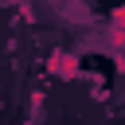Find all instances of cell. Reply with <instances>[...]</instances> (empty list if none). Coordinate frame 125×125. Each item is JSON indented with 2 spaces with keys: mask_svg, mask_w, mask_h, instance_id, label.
Wrapping results in <instances>:
<instances>
[{
  "mask_svg": "<svg viewBox=\"0 0 125 125\" xmlns=\"http://www.w3.org/2000/svg\"><path fill=\"white\" fill-rule=\"evenodd\" d=\"M113 31H117V35L125 31V8H117V12H113Z\"/></svg>",
  "mask_w": 125,
  "mask_h": 125,
  "instance_id": "2",
  "label": "cell"
},
{
  "mask_svg": "<svg viewBox=\"0 0 125 125\" xmlns=\"http://www.w3.org/2000/svg\"><path fill=\"white\" fill-rule=\"evenodd\" d=\"M51 74H62V78H70V74H78V66H74V59H70V55L55 51V55H51Z\"/></svg>",
  "mask_w": 125,
  "mask_h": 125,
  "instance_id": "1",
  "label": "cell"
}]
</instances>
